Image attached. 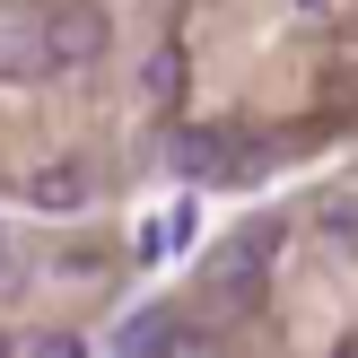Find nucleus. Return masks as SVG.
<instances>
[{
    "label": "nucleus",
    "mask_w": 358,
    "mask_h": 358,
    "mask_svg": "<svg viewBox=\"0 0 358 358\" xmlns=\"http://www.w3.org/2000/svg\"><path fill=\"white\" fill-rule=\"evenodd\" d=\"M105 35H114V27H105V9H96V0H52V9H44V44H52V62H62V70L96 62V52H105Z\"/></svg>",
    "instance_id": "obj_1"
},
{
    "label": "nucleus",
    "mask_w": 358,
    "mask_h": 358,
    "mask_svg": "<svg viewBox=\"0 0 358 358\" xmlns=\"http://www.w3.org/2000/svg\"><path fill=\"white\" fill-rule=\"evenodd\" d=\"M192 341H201V332L175 324V306H140L131 324L114 332V350H192Z\"/></svg>",
    "instance_id": "obj_4"
},
{
    "label": "nucleus",
    "mask_w": 358,
    "mask_h": 358,
    "mask_svg": "<svg viewBox=\"0 0 358 358\" xmlns=\"http://www.w3.org/2000/svg\"><path fill=\"white\" fill-rule=\"evenodd\" d=\"M140 87H149L157 105L184 96V44H157V52H149V70H140Z\"/></svg>",
    "instance_id": "obj_7"
},
{
    "label": "nucleus",
    "mask_w": 358,
    "mask_h": 358,
    "mask_svg": "<svg viewBox=\"0 0 358 358\" xmlns=\"http://www.w3.org/2000/svg\"><path fill=\"white\" fill-rule=\"evenodd\" d=\"M315 236L358 254V192H324V201H315Z\"/></svg>",
    "instance_id": "obj_6"
},
{
    "label": "nucleus",
    "mask_w": 358,
    "mask_h": 358,
    "mask_svg": "<svg viewBox=\"0 0 358 358\" xmlns=\"http://www.w3.org/2000/svg\"><path fill=\"white\" fill-rule=\"evenodd\" d=\"M44 70H62L44 44V17L35 27H0V79H44Z\"/></svg>",
    "instance_id": "obj_3"
},
{
    "label": "nucleus",
    "mask_w": 358,
    "mask_h": 358,
    "mask_svg": "<svg viewBox=\"0 0 358 358\" xmlns=\"http://www.w3.org/2000/svg\"><path fill=\"white\" fill-rule=\"evenodd\" d=\"M166 166L184 175V184H236V140L210 131V122H184V131L166 140Z\"/></svg>",
    "instance_id": "obj_2"
},
{
    "label": "nucleus",
    "mask_w": 358,
    "mask_h": 358,
    "mask_svg": "<svg viewBox=\"0 0 358 358\" xmlns=\"http://www.w3.org/2000/svg\"><path fill=\"white\" fill-rule=\"evenodd\" d=\"M87 192H96L87 166H44V175L27 184V201H35V210H87Z\"/></svg>",
    "instance_id": "obj_5"
}]
</instances>
